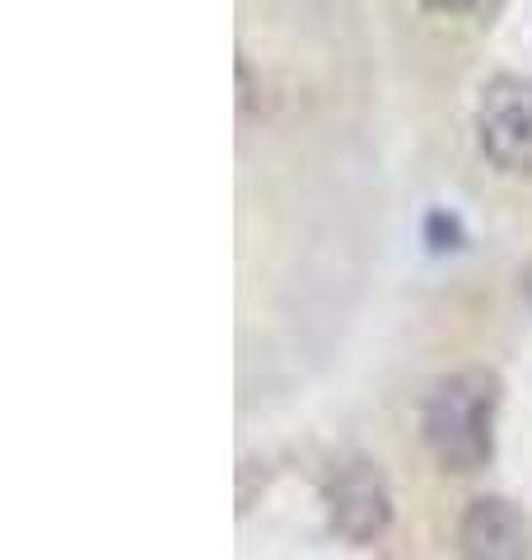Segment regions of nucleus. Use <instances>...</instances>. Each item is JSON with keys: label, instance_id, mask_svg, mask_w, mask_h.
<instances>
[{"label": "nucleus", "instance_id": "nucleus-1", "mask_svg": "<svg viewBox=\"0 0 532 560\" xmlns=\"http://www.w3.org/2000/svg\"><path fill=\"white\" fill-rule=\"evenodd\" d=\"M500 378L490 370H453L430 383L420 407V440L443 471H482L495 453Z\"/></svg>", "mask_w": 532, "mask_h": 560}, {"label": "nucleus", "instance_id": "nucleus-2", "mask_svg": "<svg viewBox=\"0 0 532 560\" xmlns=\"http://www.w3.org/2000/svg\"><path fill=\"white\" fill-rule=\"evenodd\" d=\"M476 140L482 154L513 178H532V80L495 75L476 98Z\"/></svg>", "mask_w": 532, "mask_h": 560}, {"label": "nucleus", "instance_id": "nucleus-3", "mask_svg": "<svg viewBox=\"0 0 532 560\" xmlns=\"http://www.w3.org/2000/svg\"><path fill=\"white\" fill-rule=\"evenodd\" d=\"M327 523L332 533L350 541V547H369L388 533L393 523V490H388L379 463L369 458H346L323 486Z\"/></svg>", "mask_w": 532, "mask_h": 560}, {"label": "nucleus", "instance_id": "nucleus-4", "mask_svg": "<svg viewBox=\"0 0 532 560\" xmlns=\"http://www.w3.org/2000/svg\"><path fill=\"white\" fill-rule=\"evenodd\" d=\"M458 556L463 560H532V523L505 495H482L458 518Z\"/></svg>", "mask_w": 532, "mask_h": 560}, {"label": "nucleus", "instance_id": "nucleus-5", "mask_svg": "<svg viewBox=\"0 0 532 560\" xmlns=\"http://www.w3.org/2000/svg\"><path fill=\"white\" fill-rule=\"evenodd\" d=\"M425 238H430V248H435V253L458 248V243H463L458 215H449V210H430V220H425Z\"/></svg>", "mask_w": 532, "mask_h": 560}, {"label": "nucleus", "instance_id": "nucleus-6", "mask_svg": "<svg viewBox=\"0 0 532 560\" xmlns=\"http://www.w3.org/2000/svg\"><path fill=\"white\" fill-rule=\"evenodd\" d=\"M519 294H523V300L532 304V261H528V267L519 271Z\"/></svg>", "mask_w": 532, "mask_h": 560}, {"label": "nucleus", "instance_id": "nucleus-7", "mask_svg": "<svg viewBox=\"0 0 532 560\" xmlns=\"http://www.w3.org/2000/svg\"><path fill=\"white\" fill-rule=\"evenodd\" d=\"M430 5H435V10H472L476 0H430Z\"/></svg>", "mask_w": 532, "mask_h": 560}]
</instances>
